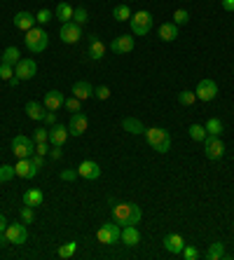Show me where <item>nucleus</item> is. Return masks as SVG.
Instances as JSON below:
<instances>
[{"mask_svg": "<svg viewBox=\"0 0 234 260\" xmlns=\"http://www.w3.org/2000/svg\"><path fill=\"white\" fill-rule=\"evenodd\" d=\"M141 218H143V211L133 202H120L113 206V220L117 225H138Z\"/></svg>", "mask_w": 234, "mask_h": 260, "instance_id": "obj_1", "label": "nucleus"}, {"mask_svg": "<svg viewBox=\"0 0 234 260\" xmlns=\"http://www.w3.org/2000/svg\"><path fill=\"white\" fill-rule=\"evenodd\" d=\"M145 141L150 148H155L159 155L171 150V134L162 127H152V129H145Z\"/></svg>", "mask_w": 234, "mask_h": 260, "instance_id": "obj_2", "label": "nucleus"}, {"mask_svg": "<svg viewBox=\"0 0 234 260\" xmlns=\"http://www.w3.org/2000/svg\"><path fill=\"white\" fill-rule=\"evenodd\" d=\"M24 43H26V49H28V52H33V54H42L49 45V36L42 28H30V30H26Z\"/></svg>", "mask_w": 234, "mask_h": 260, "instance_id": "obj_3", "label": "nucleus"}, {"mask_svg": "<svg viewBox=\"0 0 234 260\" xmlns=\"http://www.w3.org/2000/svg\"><path fill=\"white\" fill-rule=\"evenodd\" d=\"M129 26H131V33L138 38L148 36L152 30V14L148 12V10H138L136 14H131V19H129Z\"/></svg>", "mask_w": 234, "mask_h": 260, "instance_id": "obj_4", "label": "nucleus"}, {"mask_svg": "<svg viewBox=\"0 0 234 260\" xmlns=\"http://www.w3.org/2000/svg\"><path fill=\"white\" fill-rule=\"evenodd\" d=\"M12 152L17 155V159L30 157V155L36 152V141H33V136H24V134L14 136L12 139Z\"/></svg>", "mask_w": 234, "mask_h": 260, "instance_id": "obj_5", "label": "nucleus"}, {"mask_svg": "<svg viewBox=\"0 0 234 260\" xmlns=\"http://www.w3.org/2000/svg\"><path fill=\"white\" fill-rule=\"evenodd\" d=\"M120 235H122V228L115 220H110V223H103L101 228H98L96 237H98V242L106 244V246H113V244L120 242Z\"/></svg>", "mask_w": 234, "mask_h": 260, "instance_id": "obj_6", "label": "nucleus"}, {"mask_svg": "<svg viewBox=\"0 0 234 260\" xmlns=\"http://www.w3.org/2000/svg\"><path fill=\"white\" fill-rule=\"evenodd\" d=\"M59 38H61V43H66V45L80 43V38H82V26L75 24V21H66V24H61V28H59Z\"/></svg>", "mask_w": 234, "mask_h": 260, "instance_id": "obj_7", "label": "nucleus"}, {"mask_svg": "<svg viewBox=\"0 0 234 260\" xmlns=\"http://www.w3.org/2000/svg\"><path fill=\"white\" fill-rule=\"evenodd\" d=\"M202 143H204V155L209 159H220L222 155H225V143L220 141V136L206 134V139L202 141Z\"/></svg>", "mask_w": 234, "mask_h": 260, "instance_id": "obj_8", "label": "nucleus"}, {"mask_svg": "<svg viewBox=\"0 0 234 260\" xmlns=\"http://www.w3.org/2000/svg\"><path fill=\"white\" fill-rule=\"evenodd\" d=\"M7 239H10V244H14V246H24L26 239H28V232H26V223L21 220V223H10L5 230Z\"/></svg>", "mask_w": 234, "mask_h": 260, "instance_id": "obj_9", "label": "nucleus"}, {"mask_svg": "<svg viewBox=\"0 0 234 260\" xmlns=\"http://www.w3.org/2000/svg\"><path fill=\"white\" fill-rule=\"evenodd\" d=\"M194 94H197L199 101H213V99L218 96V85L213 82L211 78H204V80H199L197 82V89H194Z\"/></svg>", "mask_w": 234, "mask_h": 260, "instance_id": "obj_10", "label": "nucleus"}, {"mask_svg": "<svg viewBox=\"0 0 234 260\" xmlns=\"http://www.w3.org/2000/svg\"><path fill=\"white\" fill-rule=\"evenodd\" d=\"M66 127H68V134H71V136H82V134L87 132V127H89V120H87V115L80 110V113H73L71 122H68Z\"/></svg>", "mask_w": 234, "mask_h": 260, "instance_id": "obj_11", "label": "nucleus"}, {"mask_svg": "<svg viewBox=\"0 0 234 260\" xmlns=\"http://www.w3.org/2000/svg\"><path fill=\"white\" fill-rule=\"evenodd\" d=\"M78 176L84 178V181H96V178H101V167L94 159H84L78 167Z\"/></svg>", "mask_w": 234, "mask_h": 260, "instance_id": "obj_12", "label": "nucleus"}, {"mask_svg": "<svg viewBox=\"0 0 234 260\" xmlns=\"http://www.w3.org/2000/svg\"><path fill=\"white\" fill-rule=\"evenodd\" d=\"M108 47H110V52H115V54H129V52H133V36L122 33V36L115 38Z\"/></svg>", "mask_w": 234, "mask_h": 260, "instance_id": "obj_13", "label": "nucleus"}, {"mask_svg": "<svg viewBox=\"0 0 234 260\" xmlns=\"http://www.w3.org/2000/svg\"><path fill=\"white\" fill-rule=\"evenodd\" d=\"M38 73V63L33 59H21L14 66V75H17L19 80H33Z\"/></svg>", "mask_w": 234, "mask_h": 260, "instance_id": "obj_14", "label": "nucleus"}, {"mask_svg": "<svg viewBox=\"0 0 234 260\" xmlns=\"http://www.w3.org/2000/svg\"><path fill=\"white\" fill-rule=\"evenodd\" d=\"M164 248H166L169 253H174V255H180L183 253V248H185V239L178 235V232H169L166 237L162 239Z\"/></svg>", "mask_w": 234, "mask_h": 260, "instance_id": "obj_15", "label": "nucleus"}, {"mask_svg": "<svg viewBox=\"0 0 234 260\" xmlns=\"http://www.w3.org/2000/svg\"><path fill=\"white\" fill-rule=\"evenodd\" d=\"M120 242L124 244L126 248H133V246H138V244H141V232H138L136 225H122Z\"/></svg>", "mask_w": 234, "mask_h": 260, "instance_id": "obj_16", "label": "nucleus"}, {"mask_svg": "<svg viewBox=\"0 0 234 260\" xmlns=\"http://www.w3.org/2000/svg\"><path fill=\"white\" fill-rule=\"evenodd\" d=\"M106 43H103L98 36H91L89 38V45H87V54H89V59L94 61H101L103 56H106Z\"/></svg>", "mask_w": 234, "mask_h": 260, "instance_id": "obj_17", "label": "nucleus"}, {"mask_svg": "<svg viewBox=\"0 0 234 260\" xmlns=\"http://www.w3.org/2000/svg\"><path fill=\"white\" fill-rule=\"evenodd\" d=\"M14 169H17L19 178H26V181H30V178H36L38 176V169H36V164L30 162V157L19 159V162L14 164Z\"/></svg>", "mask_w": 234, "mask_h": 260, "instance_id": "obj_18", "label": "nucleus"}, {"mask_svg": "<svg viewBox=\"0 0 234 260\" xmlns=\"http://www.w3.org/2000/svg\"><path fill=\"white\" fill-rule=\"evenodd\" d=\"M63 101H66V96H63L59 89H49L47 94H45V99H42V106L47 110H59L61 106H63Z\"/></svg>", "mask_w": 234, "mask_h": 260, "instance_id": "obj_19", "label": "nucleus"}, {"mask_svg": "<svg viewBox=\"0 0 234 260\" xmlns=\"http://www.w3.org/2000/svg\"><path fill=\"white\" fill-rule=\"evenodd\" d=\"M68 136H71V134H68V127H63V124H59V122H56L54 127H49V143L52 145H61V148H63V143L68 141Z\"/></svg>", "mask_w": 234, "mask_h": 260, "instance_id": "obj_20", "label": "nucleus"}, {"mask_svg": "<svg viewBox=\"0 0 234 260\" xmlns=\"http://www.w3.org/2000/svg\"><path fill=\"white\" fill-rule=\"evenodd\" d=\"M12 21H14V26H17L19 30H30V28H36V24H38V21H36V14L26 12V10H24V12H17V14H14Z\"/></svg>", "mask_w": 234, "mask_h": 260, "instance_id": "obj_21", "label": "nucleus"}, {"mask_svg": "<svg viewBox=\"0 0 234 260\" xmlns=\"http://www.w3.org/2000/svg\"><path fill=\"white\" fill-rule=\"evenodd\" d=\"M73 96L80 99V101H87L89 96H94V87L87 82V80H78V82H73Z\"/></svg>", "mask_w": 234, "mask_h": 260, "instance_id": "obj_22", "label": "nucleus"}, {"mask_svg": "<svg viewBox=\"0 0 234 260\" xmlns=\"http://www.w3.org/2000/svg\"><path fill=\"white\" fill-rule=\"evenodd\" d=\"M157 36H159V40H162V43H174L176 38H178V26H176L174 21H166V24L159 26Z\"/></svg>", "mask_w": 234, "mask_h": 260, "instance_id": "obj_23", "label": "nucleus"}, {"mask_svg": "<svg viewBox=\"0 0 234 260\" xmlns=\"http://www.w3.org/2000/svg\"><path fill=\"white\" fill-rule=\"evenodd\" d=\"M122 129L129 132V134H133V136H145L143 122L136 120V117H124V120H122Z\"/></svg>", "mask_w": 234, "mask_h": 260, "instance_id": "obj_24", "label": "nucleus"}, {"mask_svg": "<svg viewBox=\"0 0 234 260\" xmlns=\"http://www.w3.org/2000/svg\"><path fill=\"white\" fill-rule=\"evenodd\" d=\"M19 61H21V52H19V47H14V45H10V47L3 52V56H0V63H7V66H17Z\"/></svg>", "mask_w": 234, "mask_h": 260, "instance_id": "obj_25", "label": "nucleus"}, {"mask_svg": "<svg viewBox=\"0 0 234 260\" xmlns=\"http://www.w3.org/2000/svg\"><path fill=\"white\" fill-rule=\"evenodd\" d=\"M24 110L28 113L30 120H45V113H47V108H45L42 103H38V101H28Z\"/></svg>", "mask_w": 234, "mask_h": 260, "instance_id": "obj_26", "label": "nucleus"}, {"mask_svg": "<svg viewBox=\"0 0 234 260\" xmlns=\"http://www.w3.org/2000/svg\"><path fill=\"white\" fill-rule=\"evenodd\" d=\"M73 10H75V7L68 5V3H59L56 10H54V14H56V19H59L61 24H66V21H73Z\"/></svg>", "mask_w": 234, "mask_h": 260, "instance_id": "obj_27", "label": "nucleus"}, {"mask_svg": "<svg viewBox=\"0 0 234 260\" xmlns=\"http://www.w3.org/2000/svg\"><path fill=\"white\" fill-rule=\"evenodd\" d=\"M206 260H222L225 258V244L222 242H213L209 248H206Z\"/></svg>", "mask_w": 234, "mask_h": 260, "instance_id": "obj_28", "label": "nucleus"}, {"mask_svg": "<svg viewBox=\"0 0 234 260\" xmlns=\"http://www.w3.org/2000/svg\"><path fill=\"white\" fill-rule=\"evenodd\" d=\"M204 129H206V134H211V136H220V134L225 132V124H222L220 117H209Z\"/></svg>", "mask_w": 234, "mask_h": 260, "instance_id": "obj_29", "label": "nucleus"}, {"mask_svg": "<svg viewBox=\"0 0 234 260\" xmlns=\"http://www.w3.org/2000/svg\"><path fill=\"white\" fill-rule=\"evenodd\" d=\"M131 7H129V3H122V5H115V10H113V17H115V21H129L131 19Z\"/></svg>", "mask_w": 234, "mask_h": 260, "instance_id": "obj_30", "label": "nucleus"}, {"mask_svg": "<svg viewBox=\"0 0 234 260\" xmlns=\"http://www.w3.org/2000/svg\"><path fill=\"white\" fill-rule=\"evenodd\" d=\"M24 204H28V206H40V204H42V190L28 188V190L24 192Z\"/></svg>", "mask_w": 234, "mask_h": 260, "instance_id": "obj_31", "label": "nucleus"}, {"mask_svg": "<svg viewBox=\"0 0 234 260\" xmlns=\"http://www.w3.org/2000/svg\"><path fill=\"white\" fill-rule=\"evenodd\" d=\"M75 251H78V242H66V244H61L56 253H59V258L68 260V258H73V255H75Z\"/></svg>", "mask_w": 234, "mask_h": 260, "instance_id": "obj_32", "label": "nucleus"}, {"mask_svg": "<svg viewBox=\"0 0 234 260\" xmlns=\"http://www.w3.org/2000/svg\"><path fill=\"white\" fill-rule=\"evenodd\" d=\"M73 21H75V24H80V26H84L87 24V21H89V12H87V7H75V10H73Z\"/></svg>", "mask_w": 234, "mask_h": 260, "instance_id": "obj_33", "label": "nucleus"}, {"mask_svg": "<svg viewBox=\"0 0 234 260\" xmlns=\"http://www.w3.org/2000/svg\"><path fill=\"white\" fill-rule=\"evenodd\" d=\"M14 176H17V169H14L12 164H0V183L12 181Z\"/></svg>", "mask_w": 234, "mask_h": 260, "instance_id": "obj_34", "label": "nucleus"}, {"mask_svg": "<svg viewBox=\"0 0 234 260\" xmlns=\"http://www.w3.org/2000/svg\"><path fill=\"white\" fill-rule=\"evenodd\" d=\"M19 216H21V220H24L26 225H30L33 220H36V206L24 204V206H21V211H19Z\"/></svg>", "mask_w": 234, "mask_h": 260, "instance_id": "obj_35", "label": "nucleus"}, {"mask_svg": "<svg viewBox=\"0 0 234 260\" xmlns=\"http://www.w3.org/2000/svg\"><path fill=\"white\" fill-rule=\"evenodd\" d=\"M194 101H197V94H194V91H190V89H183L178 94V103H180V106H194Z\"/></svg>", "mask_w": 234, "mask_h": 260, "instance_id": "obj_36", "label": "nucleus"}, {"mask_svg": "<svg viewBox=\"0 0 234 260\" xmlns=\"http://www.w3.org/2000/svg\"><path fill=\"white\" fill-rule=\"evenodd\" d=\"M187 134H190V139L192 141H204L206 139V129L202 127V124H192V127L187 129Z\"/></svg>", "mask_w": 234, "mask_h": 260, "instance_id": "obj_37", "label": "nucleus"}, {"mask_svg": "<svg viewBox=\"0 0 234 260\" xmlns=\"http://www.w3.org/2000/svg\"><path fill=\"white\" fill-rule=\"evenodd\" d=\"M187 21H190V12H187V10H183V7H180V10H176V12H174V24L176 26H185Z\"/></svg>", "mask_w": 234, "mask_h": 260, "instance_id": "obj_38", "label": "nucleus"}, {"mask_svg": "<svg viewBox=\"0 0 234 260\" xmlns=\"http://www.w3.org/2000/svg\"><path fill=\"white\" fill-rule=\"evenodd\" d=\"M63 108L71 110V113H80V110H82V101H80V99H75V96H71V99H66V101H63Z\"/></svg>", "mask_w": 234, "mask_h": 260, "instance_id": "obj_39", "label": "nucleus"}, {"mask_svg": "<svg viewBox=\"0 0 234 260\" xmlns=\"http://www.w3.org/2000/svg\"><path fill=\"white\" fill-rule=\"evenodd\" d=\"M33 141H36V143H49V129H45V127L36 129V132H33Z\"/></svg>", "mask_w": 234, "mask_h": 260, "instance_id": "obj_40", "label": "nucleus"}, {"mask_svg": "<svg viewBox=\"0 0 234 260\" xmlns=\"http://www.w3.org/2000/svg\"><path fill=\"white\" fill-rule=\"evenodd\" d=\"M52 17H54V12H52V10H40V12L36 14V21L40 26H45V24H49V21H52Z\"/></svg>", "mask_w": 234, "mask_h": 260, "instance_id": "obj_41", "label": "nucleus"}, {"mask_svg": "<svg viewBox=\"0 0 234 260\" xmlns=\"http://www.w3.org/2000/svg\"><path fill=\"white\" fill-rule=\"evenodd\" d=\"M94 96H96L98 101H108V99H110V87L98 85L96 89H94Z\"/></svg>", "mask_w": 234, "mask_h": 260, "instance_id": "obj_42", "label": "nucleus"}, {"mask_svg": "<svg viewBox=\"0 0 234 260\" xmlns=\"http://www.w3.org/2000/svg\"><path fill=\"white\" fill-rule=\"evenodd\" d=\"M180 255H183L185 260H197L199 258V251L194 246H190V244H185V248H183V253H180Z\"/></svg>", "mask_w": 234, "mask_h": 260, "instance_id": "obj_43", "label": "nucleus"}, {"mask_svg": "<svg viewBox=\"0 0 234 260\" xmlns=\"http://www.w3.org/2000/svg\"><path fill=\"white\" fill-rule=\"evenodd\" d=\"M14 78V66L0 63V80H12Z\"/></svg>", "mask_w": 234, "mask_h": 260, "instance_id": "obj_44", "label": "nucleus"}, {"mask_svg": "<svg viewBox=\"0 0 234 260\" xmlns=\"http://www.w3.org/2000/svg\"><path fill=\"white\" fill-rule=\"evenodd\" d=\"M75 178H78V169H63L61 171V181L71 183V181H75Z\"/></svg>", "mask_w": 234, "mask_h": 260, "instance_id": "obj_45", "label": "nucleus"}, {"mask_svg": "<svg viewBox=\"0 0 234 260\" xmlns=\"http://www.w3.org/2000/svg\"><path fill=\"white\" fill-rule=\"evenodd\" d=\"M42 122H45V124H49V127H54V124H56V113H54V110H47Z\"/></svg>", "mask_w": 234, "mask_h": 260, "instance_id": "obj_46", "label": "nucleus"}, {"mask_svg": "<svg viewBox=\"0 0 234 260\" xmlns=\"http://www.w3.org/2000/svg\"><path fill=\"white\" fill-rule=\"evenodd\" d=\"M63 150H61V145H52V150H49V157L52 159H61Z\"/></svg>", "mask_w": 234, "mask_h": 260, "instance_id": "obj_47", "label": "nucleus"}, {"mask_svg": "<svg viewBox=\"0 0 234 260\" xmlns=\"http://www.w3.org/2000/svg\"><path fill=\"white\" fill-rule=\"evenodd\" d=\"M36 155H49V148H47V143H36Z\"/></svg>", "mask_w": 234, "mask_h": 260, "instance_id": "obj_48", "label": "nucleus"}, {"mask_svg": "<svg viewBox=\"0 0 234 260\" xmlns=\"http://www.w3.org/2000/svg\"><path fill=\"white\" fill-rule=\"evenodd\" d=\"M30 162L36 164V169L40 171V169H42V164H45V159H42V155H30Z\"/></svg>", "mask_w": 234, "mask_h": 260, "instance_id": "obj_49", "label": "nucleus"}, {"mask_svg": "<svg viewBox=\"0 0 234 260\" xmlns=\"http://www.w3.org/2000/svg\"><path fill=\"white\" fill-rule=\"evenodd\" d=\"M222 10L225 12H234V0H222Z\"/></svg>", "mask_w": 234, "mask_h": 260, "instance_id": "obj_50", "label": "nucleus"}, {"mask_svg": "<svg viewBox=\"0 0 234 260\" xmlns=\"http://www.w3.org/2000/svg\"><path fill=\"white\" fill-rule=\"evenodd\" d=\"M7 225H10V223H7L5 213H0V232H5V230H7Z\"/></svg>", "mask_w": 234, "mask_h": 260, "instance_id": "obj_51", "label": "nucleus"}, {"mask_svg": "<svg viewBox=\"0 0 234 260\" xmlns=\"http://www.w3.org/2000/svg\"><path fill=\"white\" fill-rule=\"evenodd\" d=\"M5 244H10V239H7L5 232H0V246H5Z\"/></svg>", "mask_w": 234, "mask_h": 260, "instance_id": "obj_52", "label": "nucleus"}, {"mask_svg": "<svg viewBox=\"0 0 234 260\" xmlns=\"http://www.w3.org/2000/svg\"><path fill=\"white\" fill-rule=\"evenodd\" d=\"M7 82H10V87H17V85H19V82H21V80H19V78H17V75H14V78H12V80H7Z\"/></svg>", "mask_w": 234, "mask_h": 260, "instance_id": "obj_53", "label": "nucleus"}, {"mask_svg": "<svg viewBox=\"0 0 234 260\" xmlns=\"http://www.w3.org/2000/svg\"><path fill=\"white\" fill-rule=\"evenodd\" d=\"M126 3H131V0H126Z\"/></svg>", "mask_w": 234, "mask_h": 260, "instance_id": "obj_54", "label": "nucleus"}]
</instances>
